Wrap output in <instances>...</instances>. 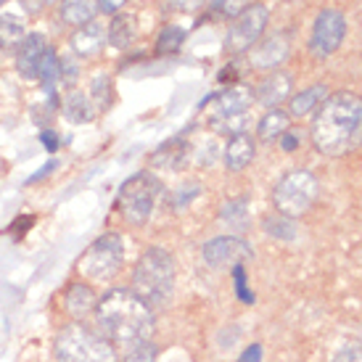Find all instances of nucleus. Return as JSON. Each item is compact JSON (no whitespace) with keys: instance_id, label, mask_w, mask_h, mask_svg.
Instances as JSON below:
<instances>
[{"instance_id":"41","label":"nucleus","mask_w":362,"mask_h":362,"mask_svg":"<svg viewBox=\"0 0 362 362\" xmlns=\"http://www.w3.org/2000/svg\"><path fill=\"white\" fill-rule=\"evenodd\" d=\"M3 3H6V0H0V6H3Z\"/></svg>"},{"instance_id":"23","label":"nucleus","mask_w":362,"mask_h":362,"mask_svg":"<svg viewBox=\"0 0 362 362\" xmlns=\"http://www.w3.org/2000/svg\"><path fill=\"white\" fill-rule=\"evenodd\" d=\"M288 124H291L288 111L270 109L259 119V124H257V135H259V141H278L283 132L288 130Z\"/></svg>"},{"instance_id":"29","label":"nucleus","mask_w":362,"mask_h":362,"mask_svg":"<svg viewBox=\"0 0 362 362\" xmlns=\"http://www.w3.org/2000/svg\"><path fill=\"white\" fill-rule=\"evenodd\" d=\"M90 101H93V106H95V111H103L111 103V77L109 74H98V77L93 80Z\"/></svg>"},{"instance_id":"4","label":"nucleus","mask_w":362,"mask_h":362,"mask_svg":"<svg viewBox=\"0 0 362 362\" xmlns=\"http://www.w3.org/2000/svg\"><path fill=\"white\" fill-rule=\"evenodd\" d=\"M53 352L59 362H117L114 344L80 322H71L56 336Z\"/></svg>"},{"instance_id":"8","label":"nucleus","mask_w":362,"mask_h":362,"mask_svg":"<svg viewBox=\"0 0 362 362\" xmlns=\"http://www.w3.org/2000/svg\"><path fill=\"white\" fill-rule=\"evenodd\" d=\"M267 21H270L267 8L259 6V3H252L243 13H238L233 19L230 30L225 35V51L230 53V56L249 53L262 40V35L267 30Z\"/></svg>"},{"instance_id":"7","label":"nucleus","mask_w":362,"mask_h":362,"mask_svg":"<svg viewBox=\"0 0 362 362\" xmlns=\"http://www.w3.org/2000/svg\"><path fill=\"white\" fill-rule=\"evenodd\" d=\"M122 264H124V241H122V235L103 233L101 238H95L82 252L77 270L85 278H93V281H109L122 270Z\"/></svg>"},{"instance_id":"40","label":"nucleus","mask_w":362,"mask_h":362,"mask_svg":"<svg viewBox=\"0 0 362 362\" xmlns=\"http://www.w3.org/2000/svg\"><path fill=\"white\" fill-rule=\"evenodd\" d=\"M53 170H56V161H48V164H45L42 170H37V175H32V177L27 182H37L40 177H48V175H51Z\"/></svg>"},{"instance_id":"25","label":"nucleus","mask_w":362,"mask_h":362,"mask_svg":"<svg viewBox=\"0 0 362 362\" xmlns=\"http://www.w3.org/2000/svg\"><path fill=\"white\" fill-rule=\"evenodd\" d=\"M24 42V21L13 13H3L0 16V45L6 48H13V45H21Z\"/></svg>"},{"instance_id":"32","label":"nucleus","mask_w":362,"mask_h":362,"mask_svg":"<svg viewBox=\"0 0 362 362\" xmlns=\"http://www.w3.org/2000/svg\"><path fill=\"white\" fill-rule=\"evenodd\" d=\"M233 283H235V296H238L243 304H254V293L249 291V286H246V270H243V264H235V267H233Z\"/></svg>"},{"instance_id":"28","label":"nucleus","mask_w":362,"mask_h":362,"mask_svg":"<svg viewBox=\"0 0 362 362\" xmlns=\"http://www.w3.org/2000/svg\"><path fill=\"white\" fill-rule=\"evenodd\" d=\"M61 77V59L53 53V48L48 45V51H45V56H42L40 61V71H37V80H42L48 88H51L53 82Z\"/></svg>"},{"instance_id":"24","label":"nucleus","mask_w":362,"mask_h":362,"mask_svg":"<svg viewBox=\"0 0 362 362\" xmlns=\"http://www.w3.org/2000/svg\"><path fill=\"white\" fill-rule=\"evenodd\" d=\"M262 230H264V235L278 238V241H293L299 235V225H296V220H291V217H286V214L278 211V214H267L264 217Z\"/></svg>"},{"instance_id":"26","label":"nucleus","mask_w":362,"mask_h":362,"mask_svg":"<svg viewBox=\"0 0 362 362\" xmlns=\"http://www.w3.org/2000/svg\"><path fill=\"white\" fill-rule=\"evenodd\" d=\"M220 214H222V222L230 225L233 230L246 228V214H249V209H246V199H233V202H228L225 206H222Z\"/></svg>"},{"instance_id":"36","label":"nucleus","mask_w":362,"mask_h":362,"mask_svg":"<svg viewBox=\"0 0 362 362\" xmlns=\"http://www.w3.org/2000/svg\"><path fill=\"white\" fill-rule=\"evenodd\" d=\"M281 148L286 153H291L293 148H299V132H293V130H286L281 135Z\"/></svg>"},{"instance_id":"14","label":"nucleus","mask_w":362,"mask_h":362,"mask_svg":"<svg viewBox=\"0 0 362 362\" xmlns=\"http://www.w3.org/2000/svg\"><path fill=\"white\" fill-rule=\"evenodd\" d=\"M288 95H291V77L281 69L270 71V74L257 85V93H254V98H257L262 106H270V109H278V103L286 101Z\"/></svg>"},{"instance_id":"31","label":"nucleus","mask_w":362,"mask_h":362,"mask_svg":"<svg viewBox=\"0 0 362 362\" xmlns=\"http://www.w3.org/2000/svg\"><path fill=\"white\" fill-rule=\"evenodd\" d=\"M211 6H214V11L222 13V16L235 19L238 13H243V11L252 6V0H211Z\"/></svg>"},{"instance_id":"34","label":"nucleus","mask_w":362,"mask_h":362,"mask_svg":"<svg viewBox=\"0 0 362 362\" xmlns=\"http://www.w3.org/2000/svg\"><path fill=\"white\" fill-rule=\"evenodd\" d=\"M206 3V0H170V8L172 11H180V13H193L199 11Z\"/></svg>"},{"instance_id":"5","label":"nucleus","mask_w":362,"mask_h":362,"mask_svg":"<svg viewBox=\"0 0 362 362\" xmlns=\"http://www.w3.org/2000/svg\"><path fill=\"white\" fill-rule=\"evenodd\" d=\"M320 196V182L310 170H291L286 172L272 188V204L286 217H302L312 209V204Z\"/></svg>"},{"instance_id":"15","label":"nucleus","mask_w":362,"mask_h":362,"mask_svg":"<svg viewBox=\"0 0 362 362\" xmlns=\"http://www.w3.org/2000/svg\"><path fill=\"white\" fill-rule=\"evenodd\" d=\"M254 153H257V146L249 132L230 135V141L225 146V164L230 172H243L254 161Z\"/></svg>"},{"instance_id":"22","label":"nucleus","mask_w":362,"mask_h":362,"mask_svg":"<svg viewBox=\"0 0 362 362\" xmlns=\"http://www.w3.org/2000/svg\"><path fill=\"white\" fill-rule=\"evenodd\" d=\"M64 117L74 124H85V122L95 119V106H93L90 95H85L80 90L69 93L66 101H64Z\"/></svg>"},{"instance_id":"16","label":"nucleus","mask_w":362,"mask_h":362,"mask_svg":"<svg viewBox=\"0 0 362 362\" xmlns=\"http://www.w3.org/2000/svg\"><path fill=\"white\" fill-rule=\"evenodd\" d=\"M95 304H98V296L88 283H71L64 293V310L69 312L74 320H82L90 312H95Z\"/></svg>"},{"instance_id":"10","label":"nucleus","mask_w":362,"mask_h":362,"mask_svg":"<svg viewBox=\"0 0 362 362\" xmlns=\"http://www.w3.org/2000/svg\"><path fill=\"white\" fill-rule=\"evenodd\" d=\"M204 262L214 270H233L235 264H243L254 257V249L241 235H220L204 243Z\"/></svg>"},{"instance_id":"2","label":"nucleus","mask_w":362,"mask_h":362,"mask_svg":"<svg viewBox=\"0 0 362 362\" xmlns=\"http://www.w3.org/2000/svg\"><path fill=\"white\" fill-rule=\"evenodd\" d=\"M95 322L103 339L119 346H135L151 339L153 310L138 293L127 288H114L103 293L95 304Z\"/></svg>"},{"instance_id":"39","label":"nucleus","mask_w":362,"mask_h":362,"mask_svg":"<svg viewBox=\"0 0 362 362\" xmlns=\"http://www.w3.org/2000/svg\"><path fill=\"white\" fill-rule=\"evenodd\" d=\"M124 3H127V0H98V8L106 11V13H119Z\"/></svg>"},{"instance_id":"9","label":"nucleus","mask_w":362,"mask_h":362,"mask_svg":"<svg viewBox=\"0 0 362 362\" xmlns=\"http://www.w3.org/2000/svg\"><path fill=\"white\" fill-rule=\"evenodd\" d=\"M344 35H346V19H344L341 11H320L317 19H315V27H312L310 51L317 59H328L331 53L339 51V45L344 42Z\"/></svg>"},{"instance_id":"35","label":"nucleus","mask_w":362,"mask_h":362,"mask_svg":"<svg viewBox=\"0 0 362 362\" xmlns=\"http://www.w3.org/2000/svg\"><path fill=\"white\" fill-rule=\"evenodd\" d=\"M40 143L45 146V151H59V135L53 130H48V127H42L40 130Z\"/></svg>"},{"instance_id":"12","label":"nucleus","mask_w":362,"mask_h":362,"mask_svg":"<svg viewBox=\"0 0 362 362\" xmlns=\"http://www.w3.org/2000/svg\"><path fill=\"white\" fill-rule=\"evenodd\" d=\"M254 101V93L243 85H228L222 93L211 98V119H225V117H241L246 114L249 103Z\"/></svg>"},{"instance_id":"3","label":"nucleus","mask_w":362,"mask_h":362,"mask_svg":"<svg viewBox=\"0 0 362 362\" xmlns=\"http://www.w3.org/2000/svg\"><path fill=\"white\" fill-rule=\"evenodd\" d=\"M132 293L148 307H164L175 293V259L159 246H148L132 270Z\"/></svg>"},{"instance_id":"18","label":"nucleus","mask_w":362,"mask_h":362,"mask_svg":"<svg viewBox=\"0 0 362 362\" xmlns=\"http://www.w3.org/2000/svg\"><path fill=\"white\" fill-rule=\"evenodd\" d=\"M188 153H191L188 141L177 135V138H172V141L156 148V153L151 156V167H156V170H180L188 159Z\"/></svg>"},{"instance_id":"33","label":"nucleus","mask_w":362,"mask_h":362,"mask_svg":"<svg viewBox=\"0 0 362 362\" xmlns=\"http://www.w3.org/2000/svg\"><path fill=\"white\" fill-rule=\"evenodd\" d=\"M333 362H362V344L349 341L333 354Z\"/></svg>"},{"instance_id":"38","label":"nucleus","mask_w":362,"mask_h":362,"mask_svg":"<svg viewBox=\"0 0 362 362\" xmlns=\"http://www.w3.org/2000/svg\"><path fill=\"white\" fill-rule=\"evenodd\" d=\"M238 362H262V346H259V344L246 346V352L241 354V360H238Z\"/></svg>"},{"instance_id":"1","label":"nucleus","mask_w":362,"mask_h":362,"mask_svg":"<svg viewBox=\"0 0 362 362\" xmlns=\"http://www.w3.org/2000/svg\"><path fill=\"white\" fill-rule=\"evenodd\" d=\"M312 143L325 156H346L362 146V98L357 93H331L312 117Z\"/></svg>"},{"instance_id":"17","label":"nucleus","mask_w":362,"mask_h":362,"mask_svg":"<svg viewBox=\"0 0 362 362\" xmlns=\"http://www.w3.org/2000/svg\"><path fill=\"white\" fill-rule=\"evenodd\" d=\"M106 40H109V30L93 19L90 24L77 27L74 37H71V48L80 53V56H95L106 45Z\"/></svg>"},{"instance_id":"19","label":"nucleus","mask_w":362,"mask_h":362,"mask_svg":"<svg viewBox=\"0 0 362 362\" xmlns=\"http://www.w3.org/2000/svg\"><path fill=\"white\" fill-rule=\"evenodd\" d=\"M325 98H328V88H325L322 82L310 85V88H304L302 93L291 95V101H288V117H293V119L307 117L312 111H317V106H320Z\"/></svg>"},{"instance_id":"21","label":"nucleus","mask_w":362,"mask_h":362,"mask_svg":"<svg viewBox=\"0 0 362 362\" xmlns=\"http://www.w3.org/2000/svg\"><path fill=\"white\" fill-rule=\"evenodd\" d=\"M98 11V0H61V19L71 27L90 24Z\"/></svg>"},{"instance_id":"37","label":"nucleus","mask_w":362,"mask_h":362,"mask_svg":"<svg viewBox=\"0 0 362 362\" xmlns=\"http://www.w3.org/2000/svg\"><path fill=\"white\" fill-rule=\"evenodd\" d=\"M199 191H202L199 185H185L182 191H177V193H180V196L175 199V206H182V204L188 202V199H196V196H199Z\"/></svg>"},{"instance_id":"27","label":"nucleus","mask_w":362,"mask_h":362,"mask_svg":"<svg viewBox=\"0 0 362 362\" xmlns=\"http://www.w3.org/2000/svg\"><path fill=\"white\" fill-rule=\"evenodd\" d=\"M185 42V30L182 27H175V24H167L161 30L159 40H156V51L164 56V53H175L180 51V45Z\"/></svg>"},{"instance_id":"11","label":"nucleus","mask_w":362,"mask_h":362,"mask_svg":"<svg viewBox=\"0 0 362 362\" xmlns=\"http://www.w3.org/2000/svg\"><path fill=\"white\" fill-rule=\"evenodd\" d=\"M291 51V45H288V37L283 35V32H275L270 35L267 40L257 42L252 51H249V61H252L254 69H270L275 71L281 66L286 56Z\"/></svg>"},{"instance_id":"13","label":"nucleus","mask_w":362,"mask_h":362,"mask_svg":"<svg viewBox=\"0 0 362 362\" xmlns=\"http://www.w3.org/2000/svg\"><path fill=\"white\" fill-rule=\"evenodd\" d=\"M48 51V42L42 35H27L24 42H21L19 48V59H16V69H19L21 77H27V80H37V71H40V61Z\"/></svg>"},{"instance_id":"30","label":"nucleus","mask_w":362,"mask_h":362,"mask_svg":"<svg viewBox=\"0 0 362 362\" xmlns=\"http://www.w3.org/2000/svg\"><path fill=\"white\" fill-rule=\"evenodd\" d=\"M156 354H159L156 344L143 341V344H135V346H130V352L124 354V360H122V362H156Z\"/></svg>"},{"instance_id":"42","label":"nucleus","mask_w":362,"mask_h":362,"mask_svg":"<svg viewBox=\"0 0 362 362\" xmlns=\"http://www.w3.org/2000/svg\"><path fill=\"white\" fill-rule=\"evenodd\" d=\"M45 3H51V0H45Z\"/></svg>"},{"instance_id":"6","label":"nucleus","mask_w":362,"mask_h":362,"mask_svg":"<svg viewBox=\"0 0 362 362\" xmlns=\"http://www.w3.org/2000/svg\"><path fill=\"white\" fill-rule=\"evenodd\" d=\"M161 196V182L153 177L151 172H138L119 188L117 206L124 222H130L135 228H141L151 220L153 206Z\"/></svg>"},{"instance_id":"20","label":"nucleus","mask_w":362,"mask_h":362,"mask_svg":"<svg viewBox=\"0 0 362 362\" xmlns=\"http://www.w3.org/2000/svg\"><path fill=\"white\" fill-rule=\"evenodd\" d=\"M135 37H138V21H135V16H132V13H122V11L114 13V19H111V24H109L111 45L124 51V48H130L132 42H135Z\"/></svg>"}]
</instances>
